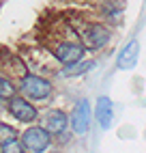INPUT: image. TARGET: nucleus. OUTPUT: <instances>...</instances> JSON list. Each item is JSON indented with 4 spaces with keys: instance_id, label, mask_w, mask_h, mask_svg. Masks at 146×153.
I'll list each match as a JSON object with an SVG mask.
<instances>
[{
    "instance_id": "f257e3e1",
    "label": "nucleus",
    "mask_w": 146,
    "mask_h": 153,
    "mask_svg": "<svg viewBox=\"0 0 146 153\" xmlns=\"http://www.w3.org/2000/svg\"><path fill=\"white\" fill-rule=\"evenodd\" d=\"M17 93L24 95L26 99H30L32 104H43V101L52 99V95H54V82L49 78H43L39 74H28L26 71L19 78Z\"/></svg>"
},
{
    "instance_id": "f03ea898",
    "label": "nucleus",
    "mask_w": 146,
    "mask_h": 153,
    "mask_svg": "<svg viewBox=\"0 0 146 153\" xmlns=\"http://www.w3.org/2000/svg\"><path fill=\"white\" fill-rule=\"evenodd\" d=\"M52 136L49 131L43 127V125H28L22 136H19V142L24 145L26 153H47L49 147H52Z\"/></svg>"
},
{
    "instance_id": "7ed1b4c3",
    "label": "nucleus",
    "mask_w": 146,
    "mask_h": 153,
    "mask_svg": "<svg viewBox=\"0 0 146 153\" xmlns=\"http://www.w3.org/2000/svg\"><path fill=\"white\" fill-rule=\"evenodd\" d=\"M7 112H9L15 121L26 123V125H32L35 121L39 119V108H37V104H32L30 99H26L24 95H19V93H15L13 97L7 99Z\"/></svg>"
},
{
    "instance_id": "20e7f679",
    "label": "nucleus",
    "mask_w": 146,
    "mask_h": 153,
    "mask_svg": "<svg viewBox=\"0 0 146 153\" xmlns=\"http://www.w3.org/2000/svg\"><path fill=\"white\" fill-rule=\"evenodd\" d=\"M90 123H92V106L86 97H82V99L75 101V106H73L71 114H69L71 131L75 136H84V134H88Z\"/></svg>"
},
{
    "instance_id": "39448f33",
    "label": "nucleus",
    "mask_w": 146,
    "mask_h": 153,
    "mask_svg": "<svg viewBox=\"0 0 146 153\" xmlns=\"http://www.w3.org/2000/svg\"><path fill=\"white\" fill-rule=\"evenodd\" d=\"M54 56L62 67H69V65H75L80 60H84L86 48L82 41H58L54 48Z\"/></svg>"
},
{
    "instance_id": "423d86ee",
    "label": "nucleus",
    "mask_w": 146,
    "mask_h": 153,
    "mask_svg": "<svg viewBox=\"0 0 146 153\" xmlns=\"http://www.w3.org/2000/svg\"><path fill=\"white\" fill-rule=\"evenodd\" d=\"M84 48L86 50H101L103 45H105L110 41V30L105 24H88L84 28Z\"/></svg>"
},
{
    "instance_id": "0eeeda50",
    "label": "nucleus",
    "mask_w": 146,
    "mask_h": 153,
    "mask_svg": "<svg viewBox=\"0 0 146 153\" xmlns=\"http://www.w3.org/2000/svg\"><path fill=\"white\" fill-rule=\"evenodd\" d=\"M92 114H95L97 123L101 129H110L112 127V121H114V104L108 95H99L97 101H95V110H92Z\"/></svg>"
},
{
    "instance_id": "6e6552de",
    "label": "nucleus",
    "mask_w": 146,
    "mask_h": 153,
    "mask_svg": "<svg viewBox=\"0 0 146 153\" xmlns=\"http://www.w3.org/2000/svg\"><path fill=\"white\" fill-rule=\"evenodd\" d=\"M43 127L49 131L52 136L67 134V129H69V114H67L65 110H60V108L49 110L47 114H45V123H43Z\"/></svg>"
},
{
    "instance_id": "1a4fd4ad",
    "label": "nucleus",
    "mask_w": 146,
    "mask_h": 153,
    "mask_svg": "<svg viewBox=\"0 0 146 153\" xmlns=\"http://www.w3.org/2000/svg\"><path fill=\"white\" fill-rule=\"evenodd\" d=\"M138 56H140V41L138 39H131L129 43H125L122 50L118 52V60H116V67L127 71V69H133L135 63H138Z\"/></svg>"
},
{
    "instance_id": "9d476101",
    "label": "nucleus",
    "mask_w": 146,
    "mask_h": 153,
    "mask_svg": "<svg viewBox=\"0 0 146 153\" xmlns=\"http://www.w3.org/2000/svg\"><path fill=\"white\" fill-rule=\"evenodd\" d=\"M95 67H97V60H80V63H75V65L65 67L60 71V76L62 78H80V76L88 74V71L95 69Z\"/></svg>"
},
{
    "instance_id": "9b49d317",
    "label": "nucleus",
    "mask_w": 146,
    "mask_h": 153,
    "mask_svg": "<svg viewBox=\"0 0 146 153\" xmlns=\"http://www.w3.org/2000/svg\"><path fill=\"white\" fill-rule=\"evenodd\" d=\"M17 93V84L13 82L9 76H4V74H0V99H9V97H13Z\"/></svg>"
},
{
    "instance_id": "f8f14e48",
    "label": "nucleus",
    "mask_w": 146,
    "mask_h": 153,
    "mask_svg": "<svg viewBox=\"0 0 146 153\" xmlns=\"http://www.w3.org/2000/svg\"><path fill=\"white\" fill-rule=\"evenodd\" d=\"M0 153H26V149L19 142V138H13V140H7L0 145Z\"/></svg>"
},
{
    "instance_id": "ddd939ff",
    "label": "nucleus",
    "mask_w": 146,
    "mask_h": 153,
    "mask_svg": "<svg viewBox=\"0 0 146 153\" xmlns=\"http://www.w3.org/2000/svg\"><path fill=\"white\" fill-rule=\"evenodd\" d=\"M13 138H19L17 129L13 125H9V123H0V145L7 142V140H13Z\"/></svg>"
}]
</instances>
